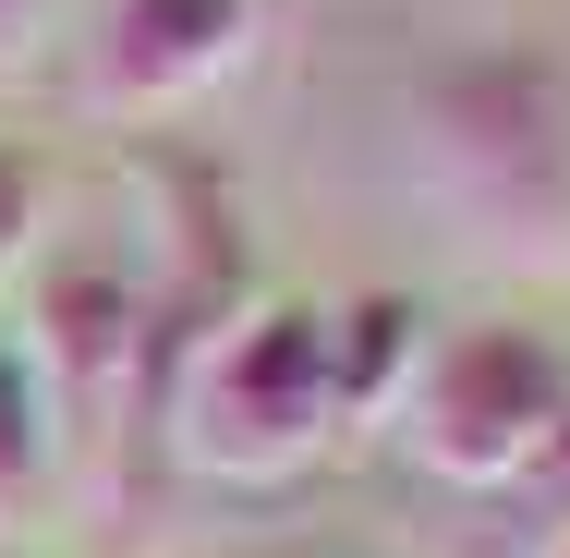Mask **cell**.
<instances>
[{
	"label": "cell",
	"mask_w": 570,
	"mask_h": 558,
	"mask_svg": "<svg viewBox=\"0 0 570 558\" xmlns=\"http://www.w3.org/2000/svg\"><path fill=\"white\" fill-rule=\"evenodd\" d=\"M425 183L498 243H570V61L547 37H473L413 74Z\"/></svg>",
	"instance_id": "cell-1"
},
{
	"label": "cell",
	"mask_w": 570,
	"mask_h": 558,
	"mask_svg": "<svg viewBox=\"0 0 570 558\" xmlns=\"http://www.w3.org/2000/svg\"><path fill=\"white\" fill-rule=\"evenodd\" d=\"M146 195H158V255L134 267V376H121V425H110L121 498L170 461V401H183L195 352L255 304V243H243V207L219 170L183 146H146Z\"/></svg>",
	"instance_id": "cell-2"
},
{
	"label": "cell",
	"mask_w": 570,
	"mask_h": 558,
	"mask_svg": "<svg viewBox=\"0 0 570 558\" xmlns=\"http://www.w3.org/2000/svg\"><path fill=\"white\" fill-rule=\"evenodd\" d=\"M328 438H341V413H328V304H243L170 401V449L219 486H279Z\"/></svg>",
	"instance_id": "cell-3"
},
{
	"label": "cell",
	"mask_w": 570,
	"mask_h": 558,
	"mask_svg": "<svg viewBox=\"0 0 570 558\" xmlns=\"http://www.w3.org/2000/svg\"><path fill=\"white\" fill-rule=\"evenodd\" d=\"M559 413H570V352L547 329H522V316L450 329L401 389V438L450 486H522L534 449L559 438Z\"/></svg>",
	"instance_id": "cell-4"
},
{
	"label": "cell",
	"mask_w": 570,
	"mask_h": 558,
	"mask_svg": "<svg viewBox=\"0 0 570 558\" xmlns=\"http://www.w3.org/2000/svg\"><path fill=\"white\" fill-rule=\"evenodd\" d=\"M255 37V0H110V37H98V110L146 121L207 98Z\"/></svg>",
	"instance_id": "cell-5"
},
{
	"label": "cell",
	"mask_w": 570,
	"mask_h": 558,
	"mask_svg": "<svg viewBox=\"0 0 570 558\" xmlns=\"http://www.w3.org/2000/svg\"><path fill=\"white\" fill-rule=\"evenodd\" d=\"M37 376L121 425V376H134V255H61L37 280Z\"/></svg>",
	"instance_id": "cell-6"
},
{
	"label": "cell",
	"mask_w": 570,
	"mask_h": 558,
	"mask_svg": "<svg viewBox=\"0 0 570 558\" xmlns=\"http://www.w3.org/2000/svg\"><path fill=\"white\" fill-rule=\"evenodd\" d=\"M425 316H413V292H364L328 316V413L364 425V413H389L401 389H413V364H425Z\"/></svg>",
	"instance_id": "cell-7"
},
{
	"label": "cell",
	"mask_w": 570,
	"mask_h": 558,
	"mask_svg": "<svg viewBox=\"0 0 570 558\" xmlns=\"http://www.w3.org/2000/svg\"><path fill=\"white\" fill-rule=\"evenodd\" d=\"M37 461H49V401H37V364L0 352V510L37 498Z\"/></svg>",
	"instance_id": "cell-8"
},
{
	"label": "cell",
	"mask_w": 570,
	"mask_h": 558,
	"mask_svg": "<svg viewBox=\"0 0 570 558\" xmlns=\"http://www.w3.org/2000/svg\"><path fill=\"white\" fill-rule=\"evenodd\" d=\"M510 498H522V510H534V522H547V535H570V413H559V438L534 449V473H522V486H510Z\"/></svg>",
	"instance_id": "cell-9"
},
{
	"label": "cell",
	"mask_w": 570,
	"mask_h": 558,
	"mask_svg": "<svg viewBox=\"0 0 570 558\" xmlns=\"http://www.w3.org/2000/svg\"><path fill=\"white\" fill-rule=\"evenodd\" d=\"M24 231H37V158H24V146H0V267L24 255Z\"/></svg>",
	"instance_id": "cell-10"
},
{
	"label": "cell",
	"mask_w": 570,
	"mask_h": 558,
	"mask_svg": "<svg viewBox=\"0 0 570 558\" xmlns=\"http://www.w3.org/2000/svg\"><path fill=\"white\" fill-rule=\"evenodd\" d=\"M37 12H49V0H0V49H24V37H37Z\"/></svg>",
	"instance_id": "cell-11"
},
{
	"label": "cell",
	"mask_w": 570,
	"mask_h": 558,
	"mask_svg": "<svg viewBox=\"0 0 570 558\" xmlns=\"http://www.w3.org/2000/svg\"><path fill=\"white\" fill-rule=\"evenodd\" d=\"M547 558H570V535H559V547H547Z\"/></svg>",
	"instance_id": "cell-12"
}]
</instances>
